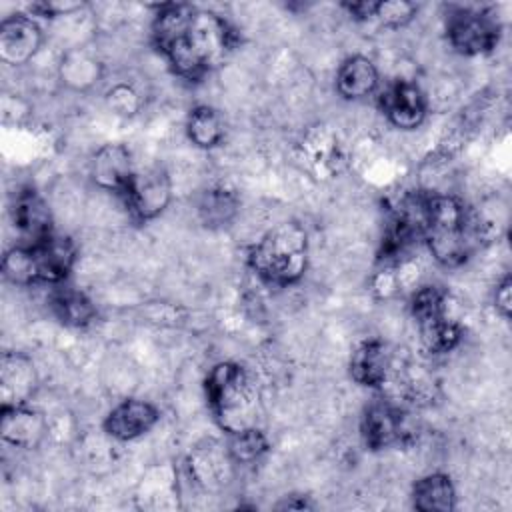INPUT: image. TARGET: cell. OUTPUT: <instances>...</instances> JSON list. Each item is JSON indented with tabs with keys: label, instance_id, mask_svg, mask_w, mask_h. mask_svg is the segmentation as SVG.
<instances>
[{
	"label": "cell",
	"instance_id": "obj_1",
	"mask_svg": "<svg viewBox=\"0 0 512 512\" xmlns=\"http://www.w3.org/2000/svg\"><path fill=\"white\" fill-rule=\"evenodd\" d=\"M150 40L168 68L186 82H200L220 68L240 42L222 14L186 2L156 6Z\"/></svg>",
	"mask_w": 512,
	"mask_h": 512
},
{
	"label": "cell",
	"instance_id": "obj_2",
	"mask_svg": "<svg viewBox=\"0 0 512 512\" xmlns=\"http://www.w3.org/2000/svg\"><path fill=\"white\" fill-rule=\"evenodd\" d=\"M488 238V226L476 208L452 194L424 192L422 242L440 266L466 264Z\"/></svg>",
	"mask_w": 512,
	"mask_h": 512
},
{
	"label": "cell",
	"instance_id": "obj_3",
	"mask_svg": "<svg viewBox=\"0 0 512 512\" xmlns=\"http://www.w3.org/2000/svg\"><path fill=\"white\" fill-rule=\"evenodd\" d=\"M246 264L260 282L272 288L298 284L308 268V232L296 220L272 226L246 252Z\"/></svg>",
	"mask_w": 512,
	"mask_h": 512
},
{
	"label": "cell",
	"instance_id": "obj_4",
	"mask_svg": "<svg viewBox=\"0 0 512 512\" xmlns=\"http://www.w3.org/2000/svg\"><path fill=\"white\" fill-rule=\"evenodd\" d=\"M204 394L214 422L226 434L256 426L260 390L250 370L240 362L214 364L204 378Z\"/></svg>",
	"mask_w": 512,
	"mask_h": 512
},
{
	"label": "cell",
	"instance_id": "obj_5",
	"mask_svg": "<svg viewBox=\"0 0 512 512\" xmlns=\"http://www.w3.org/2000/svg\"><path fill=\"white\" fill-rule=\"evenodd\" d=\"M502 36L496 16L484 8L456 6L446 16V40L462 56L490 54Z\"/></svg>",
	"mask_w": 512,
	"mask_h": 512
},
{
	"label": "cell",
	"instance_id": "obj_6",
	"mask_svg": "<svg viewBox=\"0 0 512 512\" xmlns=\"http://www.w3.org/2000/svg\"><path fill=\"white\" fill-rule=\"evenodd\" d=\"M358 430L364 448L370 452L408 444L414 432L408 422V414L390 400L370 402L362 410Z\"/></svg>",
	"mask_w": 512,
	"mask_h": 512
},
{
	"label": "cell",
	"instance_id": "obj_7",
	"mask_svg": "<svg viewBox=\"0 0 512 512\" xmlns=\"http://www.w3.org/2000/svg\"><path fill=\"white\" fill-rule=\"evenodd\" d=\"M172 200V180L164 166L136 170L132 184L122 198L132 220L138 224L158 218Z\"/></svg>",
	"mask_w": 512,
	"mask_h": 512
},
{
	"label": "cell",
	"instance_id": "obj_8",
	"mask_svg": "<svg viewBox=\"0 0 512 512\" xmlns=\"http://www.w3.org/2000/svg\"><path fill=\"white\" fill-rule=\"evenodd\" d=\"M10 218L16 230V246L34 248L56 234L50 206L32 186H22L14 194Z\"/></svg>",
	"mask_w": 512,
	"mask_h": 512
},
{
	"label": "cell",
	"instance_id": "obj_9",
	"mask_svg": "<svg viewBox=\"0 0 512 512\" xmlns=\"http://www.w3.org/2000/svg\"><path fill=\"white\" fill-rule=\"evenodd\" d=\"M28 250L30 286L48 284L58 286L68 280L78 260V246L70 236L54 234L42 244Z\"/></svg>",
	"mask_w": 512,
	"mask_h": 512
},
{
	"label": "cell",
	"instance_id": "obj_10",
	"mask_svg": "<svg viewBox=\"0 0 512 512\" xmlns=\"http://www.w3.org/2000/svg\"><path fill=\"white\" fill-rule=\"evenodd\" d=\"M378 108L398 130H416L428 116V100L412 80H394L378 92Z\"/></svg>",
	"mask_w": 512,
	"mask_h": 512
},
{
	"label": "cell",
	"instance_id": "obj_11",
	"mask_svg": "<svg viewBox=\"0 0 512 512\" xmlns=\"http://www.w3.org/2000/svg\"><path fill=\"white\" fill-rule=\"evenodd\" d=\"M44 42L42 26L28 12H16L0 22V60L6 66H24Z\"/></svg>",
	"mask_w": 512,
	"mask_h": 512
},
{
	"label": "cell",
	"instance_id": "obj_12",
	"mask_svg": "<svg viewBox=\"0 0 512 512\" xmlns=\"http://www.w3.org/2000/svg\"><path fill=\"white\" fill-rule=\"evenodd\" d=\"M134 174L136 168L132 162V152L122 142L102 144L90 158L92 182L98 188L116 194L118 198L126 196Z\"/></svg>",
	"mask_w": 512,
	"mask_h": 512
},
{
	"label": "cell",
	"instance_id": "obj_13",
	"mask_svg": "<svg viewBox=\"0 0 512 512\" xmlns=\"http://www.w3.org/2000/svg\"><path fill=\"white\" fill-rule=\"evenodd\" d=\"M160 420V408L142 398H126L112 406L102 420V430L108 438L130 442L148 434Z\"/></svg>",
	"mask_w": 512,
	"mask_h": 512
},
{
	"label": "cell",
	"instance_id": "obj_14",
	"mask_svg": "<svg viewBox=\"0 0 512 512\" xmlns=\"http://www.w3.org/2000/svg\"><path fill=\"white\" fill-rule=\"evenodd\" d=\"M38 390V370L26 352L8 350L0 360V406H22Z\"/></svg>",
	"mask_w": 512,
	"mask_h": 512
},
{
	"label": "cell",
	"instance_id": "obj_15",
	"mask_svg": "<svg viewBox=\"0 0 512 512\" xmlns=\"http://www.w3.org/2000/svg\"><path fill=\"white\" fill-rule=\"evenodd\" d=\"M48 434L46 416L30 408L22 406H0V436L6 444L20 450H34L42 444Z\"/></svg>",
	"mask_w": 512,
	"mask_h": 512
},
{
	"label": "cell",
	"instance_id": "obj_16",
	"mask_svg": "<svg viewBox=\"0 0 512 512\" xmlns=\"http://www.w3.org/2000/svg\"><path fill=\"white\" fill-rule=\"evenodd\" d=\"M392 368V352L382 338L360 340L348 362L350 378L364 388H380L388 380Z\"/></svg>",
	"mask_w": 512,
	"mask_h": 512
},
{
	"label": "cell",
	"instance_id": "obj_17",
	"mask_svg": "<svg viewBox=\"0 0 512 512\" xmlns=\"http://www.w3.org/2000/svg\"><path fill=\"white\" fill-rule=\"evenodd\" d=\"M380 72L372 58L362 54H352L336 70L334 88L340 98L356 102L378 92Z\"/></svg>",
	"mask_w": 512,
	"mask_h": 512
},
{
	"label": "cell",
	"instance_id": "obj_18",
	"mask_svg": "<svg viewBox=\"0 0 512 512\" xmlns=\"http://www.w3.org/2000/svg\"><path fill=\"white\" fill-rule=\"evenodd\" d=\"M48 306L52 314L70 328H86L96 320V304L90 296L78 288L66 286V282L52 286Z\"/></svg>",
	"mask_w": 512,
	"mask_h": 512
},
{
	"label": "cell",
	"instance_id": "obj_19",
	"mask_svg": "<svg viewBox=\"0 0 512 512\" xmlns=\"http://www.w3.org/2000/svg\"><path fill=\"white\" fill-rule=\"evenodd\" d=\"M102 62L88 48H70L62 54L58 64L60 82L76 92H86L102 80Z\"/></svg>",
	"mask_w": 512,
	"mask_h": 512
},
{
	"label": "cell",
	"instance_id": "obj_20",
	"mask_svg": "<svg viewBox=\"0 0 512 512\" xmlns=\"http://www.w3.org/2000/svg\"><path fill=\"white\" fill-rule=\"evenodd\" d=\"M410 502L420 512H452L456 508V488L448 474L430 472L418 478L410 490Z\"/></svg>",
	"mask_w": 512,
	"mask_h": 512
},
{
	"label": "cell",
	"instance_id": "obj_21",
	"mask_svg": "<svg viewBox=\"0 0 512 512\" xmlns=\"http://www.w3.org/2000/svg\"><path fill=\"white\" fill-rule=\"evenodd\" d=\"M240 212V198L232 188L210 186L200 192L196 200V214L204 228H228Z\"/></svg>",
	"mask_w": 512,
	"mask_h": 512
},
{
	"label": "cell",
	"instance_id": "obj_22",
	"mask_svg": "<svg viewBox=\"0 0 512 512\" xmlns=\"http://www.w3.org/2000/svg\"><path fill=\"white\" fill-rule=\"evenodd\" d=\"M184 130H186L188 140L196 148L212 150L222 144V140L226 136V122L214 106L198 104V106L190 108L186 122H184Z\"/></svg>",
	"mask_w": 512,
	"mask_h": 512
},
{
	"label": "cell",
	"instance_id": "obj_23",
	"mask_svg": "<svg viewBox=\"0 0 512 512\" xmlns=\"http://www.w3.org/2000/svg\"><path fill=\"white\" fill-rule=\"evenodd\" d=\"M230 464H232V460L226 452V446L222 452H218L216 448H210V446L196 448L188 458V474L196 484H200L204 488H214L224 480Z\"/></svg>",
	"mask_w": 512,
	"mask_h": 512
},
{
	"label": "cell",
	"instance_id": "obj_24",
	"mask_svg": "<svg viewBox=\"0 0 512 512\" xmlns=\"http://www.w3.org/2000/svg\"><path fill=\"white\" fill-rule=\"evenodd\" d=\"M418 332H420L424 350L430 354L452 352L462 342V336H464L462 324L454 320L450 314L418 324Z\"/></svg>",
	"mask_w": 512,
	"mask_h": 512
},
{
	"label": "cell",
	"instance_id": "obj_25",
	"mask_svg": "<svg viewBox=\"0 0 512 512\" xmlns=\"http://www.w3.org/2000/svg\"><path fill=\"white\" fill-rule=\"evenodd\" d=\"M226 436H228L226 452L232 464H242V466L256 464L270 450V440L258 426H250Z\"/></svg>",
	"mask_w": 512,
	"mask_h": 512
},
{
	"label": "cell",
	"instance_id": "obj_26",
	"mask_svg": "<svg viewBox=\"0 0 512 512\" xmlns=\"http://www.w3.org/2000/svg\"><path fill=\"white\" fill-rule=\"evenodd\" d=\"M448 302H450V294L436 286V284H424L414 288V292L410 294V314L416 320V324L440 318L448 312Z\"/></svg>",
	"mask_w": 512,
	"mask_h": 512
},
{
	"label": "cell",
	"instance_id": "obj_27",
	"mask_svg": "<svg viewBox=\"0 0 512 512\" xmlns=\"http://www.w3.org/2000/svg\"><path fill=\"white\" fill-rule=\"evenodd\" d=\"M418 14V4L408 2V0H380L376 2V10H374V18L380 26L396 30L402 28L406 24H410L414 20V16Z\"/></svg>",
	"mask_w": 512,
	"mask_h": 512
},
{
	"label": "cell",
	"instance_id": "obj_28",
	"mask_svg": "<svg viewBox=\"0 0 512 512\" xmlns=\"http://www.w3.org/2000/svg\"><path fill=\"white\" fill-rule=\"evenodd\" d=\"M106 104L118 116H134L142 108V98L130 84H114L106 94Z\"/></svg>",
	"mask_w": 512,
	"mask_h": 512
},
{
	"label": "cell",
	"instance_id": "obj_29",
	"mask_svg": "<svg viewBox=\"0 0 512 512\" xmlns=\"http://www.w3.org/2000/svg\"><path fill=\"white\" fill-rule=\"evenodd\" d=\"M86 8V2H72V0H40L26 6V12L34 18L56 20L62 16L80 14Z\"/></svg>",
	"mask_w": 512,
	"mask_h": 512
},
{
	"label": "cell",
	"instance_id": "obj_30",
	"mask_svg": "<svg viewBox=\"0 0 512 512\" xmlns=\"http://www.w3.org/2000/svg\"><path fill=\"white\" fill-rule=\"evenodd\" d=\"M492 304H494L496 314L508 322L512 316V278H510V274H504L496 282L494 292H492Z\"/></svg>",
	"mask_w": 512,
	"mask_h": 512
},
{
	"label": "cell",
	"instance_id": "obj_31",
	"mask_svg": "<svg viewBox=\"0 0 512 512\" xmlns=\"http://www.w3.org/2000/svg\"><path fill=\"white\" fill-rule=\"evenodd\" d=\"M346 14L356 20V22H368L374 18V10H376V2H368V0H360V2H342L340 4Z\"/></svg>",
	"mask_w": 512,
	"mask_h": 512
},
{
	"label": "cell",
	"instance_id": "obj_32",
	"mask_svg": "<svg viewBox=\"0 0 512 512\" xmlns=\"http://www.w3.org/2000/svg\"><path fill=\"white\" fill-rule=\"evenodd\" d=\"M278 510H314L316 504L308 498V496H302V494H290V496H284L278 504H276Z\"/></svg>",
	"mask_w": 512,
	"mask_h": 512
}]
</instances>
